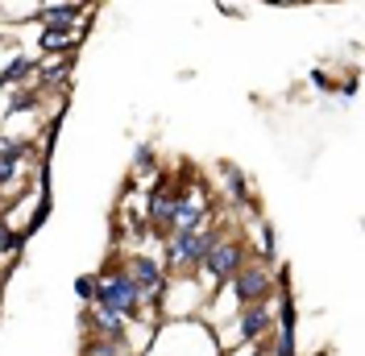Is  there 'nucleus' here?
<instances>
[{"label": "nucleus", "mask_w": 365, "mask_h": 356, "mask_svg": "<svg viewBox=\"0 0 365 356\" xmlns=\"http://www.w3.org/2000/svg\"><path fill=\"white\" fill-rule=\"evenodd\" d=\"M96 294H100V307H108V311H133L137 303H141V290L133 286V278H125V273H116V278H104L100 286H96Z\"/></svg>", "instance_id": "1"}, {"label": "nucleus", "mask_w": 365, "mask_h": 356, "mask_svg": "<svg viewBox=\"0 0 365 356\" xmlns=\"http://www.w3.org/2000/svg\"><path fill=\"white\" fill-rule=\"evenodd\" d=\"M207 253H212V236H204V232L195 228V232H179V241H175V248H170V261L200 266Z\"/></svg>", "instance_id": "2"}, {"label": "nucleus", "mask_w": 365, "mask_h": 356, "mask_svg": "<svg viewBox=\"0 0 365 356\" xmlns=\"http://www.w3.org/2000/svg\"><path fill=\"white\" fill-rule=\"evenodd\" d=\"M241 253H245L241 245L225 241V245H212V253H207L204 261H207V269H212L216 278H232V273H237V266H241Z\"/></svg>", "instance_id": "3"}, {"label": "nucleus", "mask_w": 365, "mask_h": 356, "mask_svg": "<svg viewBox=\"0 0 365 356\" xmlns=\"http://www.w3.org/2000/svg\"><path fill=\"white\" fill-rule=\"evenodd\" d=\"M270 290V273L266 269H250V273H241L237 282H232V294H237V303H257L262 294Z\"/></svg>", "instance_id": "4"}, {"label": "nucleus", "mask_w": 365, "mask_h": 356, "mask_svg": "<svg viewBox=\"0 0 365 356\" xmlns=\"http://www.w3.org/2000/svg\"><path fill=\"white\" fill-rule=\"evenodd\" d=\"M200 220H204V199H182V203H175V216H170V224H175L179 232H195V228H200Z\"/></svg>", "instance_id": "5"}, {"label": "nucleus", "mask_w": 365, "mask_h": 356, "mask_svg": "<svg viewBox=\"0 0 365 356\" xmlns=\"http://www.w3.org/2000/svg\"><path fill=\"white\" fill-rule=\"evenodd\" d=\"M266 323H270V311L253 303L250 311L241 315V340H253V335H262V332H266Z\"/></svg>", "instance_id": "6"}, {"label": "nucleus", "mask_w": 365, "mask_h": 356, "mask_svg": "<svg viewBox=\"0 0 365 356\" xmlns=\"http://www.w3.org/2000/svg\"><path fill=\"white\" fill-rule=\"evenodd\" d=\"M158 266H154V261H145V257H137L133 261V286L137 290H158Z\"/></svg>", "instance_id": "7"}, {"label": "nucleus", "mask_w": 365, "mask_h": 356, "mask_svg": "<svg viewBox=\"0 0 365 356\" xmlns=\"http://www.w3.org/2000/svg\"><path fill=\"white\" fill-rule=\"evenodd\" d=\"M170 216H175V199H170V187H166V182H158V187H154V220L166 224Z\"/></svg>", "instance_id": "8"}, {"label": "nucleus", "mask_w": 365, "mask_h": 356, "mask_svg": "<svg viewBox=\"0 0 365 356\" xmlns=\"http://www.w3.org/2000/svg\"><path fill=\"white\" fill-rule=\"evenodd\" d=\"M96 323H100V332L108 335V340H116V344H120V335H125V323H120V315H116V311L100 307V311H96Z\"/></svg>", "instance_id": "9"}, {"label": "nucleus", "mask_w": 365, "mask_h": 356, "mask_svg": "<svg viewBox=\"0 0 365 356\" xmlns=\"http://www.w3.org/2000/svg\"><path fill=\"white\" fill-rule=\"evenodd\" d=\"M21 154H25V145H4V154H0V182L13 178V166H17V157Z\"/></svg>", "instance_id": "10"}, {"label": "nucleus", "mask_w": 365, "mask_h": 356, "mask_svg": "<svg viewBox=\"0 0 365 356\" xmlns=\"http://www.w3.org/2000/svg\"><path fill=\"white\" fill-rule=\"evenodd\" d=\"M71 17H75V9H67V4H63V9H46L42 13V21H50V25H71Z\"/></svg>", "instance_id": "11"}, {"label": "nucleus", "mask_w": 365, "mask_h": 356, "mask_svg": "<svg viewBox=\"0 0 365 356\" xmlns=\"http://www.w3.org/2000/svg\"><path fill=\"white\" fill-rule=\"evenodd\" d=\"M67 42H71L67 29H46V33H42V46H46V50H58V46H67Z\"/></svg>", "instance_id": "12"}, {"label": "nucleus", "mask_w": 365, "mask_h": 356, "mask_svg": "<svg viewBox=\"0 0 365 356\" xmlns=\"http://www.w3.org/2000/svg\"><path fill=\"white\" fill-rule=\"evenodd\" d=\"M88 356H116V340H96V344H88Z\"/></svg>", "instance_id": "13"}, {"label": "nucleus", "mask_w": 365, "mask_h": 356, "mask_svg": "<svg viewBox=\"0 0 365 356\" xmlns=\"http://www.w3.org/2000/svg\"><path fill=\"white\" fill-rule=\"evenodd\" d=\"M79 294H83V298H88V294H96V282H91V278H83V282H79Z\"/></svg>", "instance_id": "14"}]
</instances>
